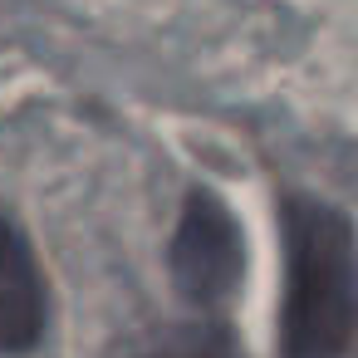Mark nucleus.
Segmentation results:
<instances>
[{"label":"nucleus","instance_id":"obj_2","mask_svg":"<svg viewBox=\"0 0 358 358\" xmlns=\"http://www.w3.org/2000/svg\"><path fill=\"white\" fill-rule=\"evenodd\" d=\"M167 270H172L177 294L196 309H221L241 289L245 241H241L231 206L211 187H196L187 196L177 231H172V245H167Z\"/></svg>","mask_w":358,"mask_h":358},{"label":"nucleus","instance_id":"obj_1","mask_svg":"<svg viewBox=\"0 0 358 358\" xmlns=\"http://www.w3.org/2000/svg\"><path fill=\"white\" fill-rule=\"evenodd\" d=\"M285 358H343L358 324L353 221L314 196H285Z\"/></svg>","mask_w":358,"mask_h":358},{"label":"nucleus","instance_id":"obj_4","mask_svg":"<svg viewBox=\"0 0 358 358\" xmlns=\"http://www.w3.org/2000/svg\"><path fill=\"white\" fill-rule=\"evenodd\" d=\"M138 358H241V348L226 324H187V329H172L157 348H148Z\"/></svg>","mask_w":358,"mask_h":358},{"label":"nucleus","instance_id":"obj_3","mask_svg":"<svg viewBox=\"0 0 358 358\" xmlns=\"http://www.w3.org/2000/svg\"><path fill=\"white\" fill-rule=\"evenodd\" d=\"M50 324V289L30 236L0 216V353H35Z\"/></svg>","mask_w":358,"mask_h":358}]
</instances>
